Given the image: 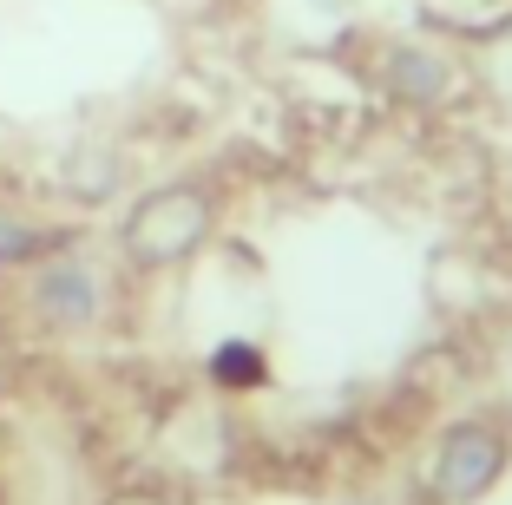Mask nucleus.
<instances>
[{
  "mask_svg": "<svg viewBox=\"0 0 512 505\" xmlns=\"http://www.w3.org/2000/svg\"><path fill=\"white\" fill-rule=\"evenodd\" d=\"M40 309L60 315V322H86V315L99 309V283H92L86 269H73V263H53L40 276Z\"/></svg>",
  "mask_w": 512,
  "mask_h": 505,
  "instance_id": "nucleus-3",
  "label": "nucleus"
},
{
  "mask_svg": "<svg viewBox=\"0 0 512 505\" xmlns=\"http://www.w3.org/2000/svg\"><path fill=\"white\" fill-rule=\"evenodd\" d=\"M394 86H401L407 99H440V92H453V66L440 60V53L407 46L401 60H394Z\"/></svg>",
  "mask_w": 512,
  "mask_h": 505,
  "instance_id": "nucleus-4",
  "label": "nucleus"
},
{
  "mask_svg": "<svg viewBox=\"0 0 512 505\" xmlns=\"http://www.w3.org/2000/svg\"><path fill=\"white\" fill-rule=\"evenodd\" d=\"M204 237H211V197L191 191V184H171V191L145 197L125 217V250H132V263H151V269L184 263Z\"/></svg>",
  "mask_w": 512,
  "mask_h": 505,
  "instance_id": "nucleus-1",
  "label": "nucleus"
},
{
  "mask_svg": "<svg viewBox=\"0 0 512 505\" xmlns=\"http://www.w3.org/2000/svg\"><path fill=\"white\" fill-rule=\"evenodd\" d=\"M112 505H165V499H145V492H125V499H112Z\"/></svg>",
  "mask_w": 512,
  "mask_h": 505,
  "instance_id": "nucleus-7",
  "label": "nucleus"
},
{
  "mask_svg": "<svg viewBox=\"0 0 512 505\" xmlns=\"http://www.w3.org/2000/svg\"><path fill=\"white\" fill-rule=\"evenodd\" d=\"M33 250V237L27 230H14V223H0V256H27Z\"/></svg>",
  "mask_w": 512,
  "mask_h": 505,
  "instance_id": "nucleus-6",
  "label": "nucleus"
},
{
  "mask_svg": "<svg viewBox=\"0 0 512 505\" xmlns=\"http://www.w3.org/2000/svg\"><path fill=\"white\" fill-rule=\"evenodd\" d=\"M217 374H230V381H243V374H256V348L230 342V348H224V361H217Z\"/></svg>",
  "mask_w": 512,
  "mask_h": 505,
  "instance_id": "nucleus-5",
  "label": "nucleus"
},
{
  "mask_svg": "<svg viewBox=\"0 0 512 505\" xmlns=\"http://www.w3.org/2000/svg\"><path fill=\"white\" fill-rule=\"evenodd\" d=\"M499 466H506V446H499V433L480 427V420H467V427H453L447 440H440L434 492H440L447 505H467V499H480V492L499 479Z\"/></svg>",
  "mask_w": 512,
  "mask_h": 505,
  "instance_id": "nucleus-2",
  "label": "nucleus"
}]
</instances>
